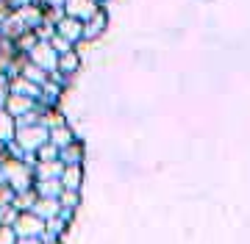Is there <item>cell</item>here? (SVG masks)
I'll use <instances>...</instances> for the list:
<instances>
[{
	"instance_id": "cell-1",
	"label": "cell",
	"mask_w": 250,
	"mask_h": 244,
	"mask_svg": "<svg viewBox=\"0 0 250 244\" xmlns=\"http://www.w3.org/2000/svg\"><path fill=\"white\" fill-rule=\"evenodd\" d=\"M39 22H42V9H39L36 3L20 6V9H11L9 14H6L3 25H0V34H3L6 39H11V42H17L20 37L31 34Z\"/></svg>"
},
{
	"instance_id": "cell-2",
	"label": "cell",
	"mask_w": 250,
	"mask_h": 244,
	"mask_svg": "<svg viewBox=\"0 0 250 244\" xmlns=\"http://www.w3.org/2000/svg\"><path fill=\"white\" fill-rule=\"evenodd\" d=\"M0 181L11 186V191L17 194V191H28L34 189V164L22 161V158H6V161H0Z\"/></svg>"
},
{
	"instance_id": "cell-3",
	"label": "cell",
	"mask_w": 250,
	"mask_h": 244,
	"mask_svg": "<svg viewBox=\"0 0 250 244\" xmlns=\"http://www.w3.org/2000/svg\"><path fill=\"white\" fill-rule=\"evenodd\" d=\"M11 142L22 150V153H34L36 147H42L47 142V128L39 122H17Z\"/></svg>"
},
{
	"instance_id": "cell-4",
	"label": "cell",
	"mask_w": 250,
	"mask_h": 244,
	"mask_svg": "<svg viewBox=\"0 0 250 244\" xmlns=\"http://www.w3.org/2000/svg\"><path fill=\"white\" fill-rule=\"evenodd\" d=\"M14 236H45V219L36 217L34 211H17V217L11 222Z\"/></svg>"
},
{
	"instance_id": "cell-5",
	"label": "cell",
	"mask_w": 250,
	"mask_h": 244,
	"mask_svg": "<svg viewBox=\"0 0 250 244\" xmlns=\"http://www.w3.org/2000/svg\"><path fill=\"white\" fill-rule=\"evenodd\" d=\"M28 61L36 64L39 70H45V73H53L56 70V61H59V53H56L53 47H50V42H45V39H39L31 50H28Z\"/></svg>"
},
{
	"instance_id": "cell-6",
	"label": "cell",
	"mask_w": 250,
	"mask_h": 244,
	"mask_svg": "<svg viewBox=\"0 0 250 244\" xmlns=\"http://www.w3.org/2000/svg\"><path fill=\"white\" fill-rule=\"evenodd\" d=\"M62 11H64V17H72L78 22H83V19H89L98 11V0H64Z\"/></svg>"
},
{
	"instance_id": "cell-7",
	"label": "cell",
	"mask_w": 250,
	"mask_h": 244,
	"mask_svg": "<svg viewBox=\"0 0 250 244\" xmlns=\"http://www.w3.org/2000/svg\"><path fill=\"white\" fill-rule=\"evenodd\" d=\"M36 106V100L34 97H25V94H14V92H9V97L3 100V109L9 111L11 117L17 119L22 117V114H28V111Z\"/></svg>"
},
{
	"instance_id": "cell-8",
	"label": "cell",
	"mask_w": 250,
	"mask_h": 244,
	"mask_svg": "<svg viewBox=\"0 0 250 244\" xmlns=\"http://www.w3.org/2000/svg\"><path fill=\"white\" fill-rule=\"evenodd\" d=\"M106 31V11L98 9L89 19H83V28H81V39H95Z\"/></svg>"
},
{
	"instance_id": "cell-9",
	"label": "cell",
	"mask_w": 250,
	"mask_h": 244,
	"mask_svg": "<svg viewBox=\"0 0 250 244\" xmlns=\"http://www.w3.org/2000/svg\"><path fill=\"white\" fill-rule=\"evenodd\" d=\"M81 181H83V169H81V164H67L59 175V183H62V189H72V191H81Z\"/></svg>"
},
{
	"instance_id": "cell-10",
	"label": "cell",
	"mask_w": 250,
	"mask_h": 244,
	"mask_svg": "<svg viewBox=\"0 0 250 244\" xmlns=\"http://www.w3.org/2000/svg\"><path fill=\"white\" fill-rule=\"evenodd\" d=\"M81 28H83V22H78V19H72V17H62L59 22H56V34L64 37L67 42H78Z\"/></svg>"
},
{
	"instance_id": "cell-11",
	"label": "cell",
	"mask_w": 250,
	"mask_h": 244,
	"mask_svg": "<svg viewBox=\"0 0 250 244\" xmlns=\"http://www.w3.org/2000/svg\"><path fill=\"white\" fill-rule=\"evenodd\" d=\"M59 161L67 167V164H81L83 161V142H78V139H72L70 145L59 147Z\"/></svg>"
},
{
	"instance_id": "cell-12",
	"label": "cell",
	"mask_w": 250,
	"mask_h": 244,
	"mask_svg": "<svg viewBox=\"0 0 250 244\" xmlns=\"http://www.w3.org/2000/svg\"><path fill=\"white\" fill-rule=\"evenodd\" d=\"M28 211H34L36 217L47 219V217H56V214L62 211V206H59V200H56V197H36L34 206L28 208Z\"/></svg>"
},
{
	"instance_id": "cell-13",
	"label": "cell",
	"mask_w": 250,
	"mask_h": 244,
	"mask_svg": "<svg viewBox=\"0 0 250 244\" xmlns=\"http://www.w3.org/2000/svg\"><path fill=\"white\" fill-rule=\"evenodd\" d=\"M64 169V164L56 158V161H36L34 164V178L36 181H47V178H59Z\"/></svg>"
},
{
	"instance_id": "cell-14",
	"label": "cell",
	"mask_w": 250,
	"mask_h": 244,
	"mask_svg": "<svg viewBox=\"0 0 250 244\" xmlns=\"http://www.w3.org/2000/svg\"><path fill=\"white\" fill-rule=\"evenodd\" d=\"M9 92H14V94H25V97H34L39 100V86L31 81H25L22 75H14V78H9Z\"/></svg>"
},
{
	"instance_id": "cell-15",
	"label": "cell",
	"mask_w": 250,
	"mask_h": 244,
	"mask_svg": "<svg viewBox=\"0 0 250 244\" xmlns=\"http://www.w3.org/2000/svg\"><path fill=\"white\" fill-rule=\"evenodd\" d=\"M14 56H17V47H14V42L0 34V78L9 73L11 61H14Z\"/></svg>"
},
{
	"instance_id": "cell-16",
	"label": "cell",
	"mask_w": 250,
	"mask_h": 244,
	"mask_svg": "<svg viewBox=\"0 0 250 244\" xmlns=\"http://www.w3.org/2000/svg\"><path fill=\"white\" fill-rule=\"evenodd\" d=\"M72 139H75V136H72V131L67 128V122H64V125H56V128H47V142H50L53 147L70 145Z\"/></svg>"
},
{
	"instance_id": "cell-17",
	"label": "cell",
	"mask_w": 250,
	"mask_h": 244,
	"mask_svg": "<svg viewBox=\"0 0 250 244\" xmlns=\"http://www.w3.org/2000/svg\"><path fill=\"white\" fill-rule=\"evenodd\" d=\"M17 75H22L25 81L36 83V86H42V83L47 81V73H45V70H39L36 64L28 61V56H25V61H22V67H20V73H17Z\"/></svg>"
},
{
	"instance_id": "cell-18",
	"label": "cell",
	"mask_w": 250,
	"mask_h": 244,
	"mask_svg": "<svg viewBox=\"0 0 250 244\" xmlns=\"http://www.w3.org/2000/svg\"><path fill=\"white\" fill-rule=\"evenodd\" d=\"M36 197H59L62 194V183L59 178H47V181H34Z\"/></svg>"
},
{
	"instance_id": "cell-19",
	"label": "cell",
	"mask_w": 250,
	"mask_h": 244,
	"mask_svg": "<svg viewBox=\"0 0 250 244\" xmlns=\"http://www.w3.org/2000/svg\"><path fill=\"white\" fill-rule=\"evenodd\" d=\"M78 64H81L78 53H75V50H67V53H59V61H56V70H59L62 75H72L75 70H78Z\"/></svg>"
},
{
	"instance_id": "cell-20",
	"label": "cell",
	"mask_w": 250,
	"mask_h": 244,
	"mask_svg": "<svg viewBox=\"0 0 250 244\" xmlns=\"http://www.w3.org/2000/svg\"><path fill=\"white\" fill-rule=\"evenodd\" d=\"M14 128H17V119H14L9 111L0 106V142H11V136H14Z\"/></svg>"
},
{
	"instance_id": "cell-21",
	"label": "cell",
	"mask_w": 250,
	"mask_h": 244,
	"mask_svg": "<svg viewBox=\"0 0 250 244\" xmlns=\"http://www.w3.org/2000/svg\"><path fill=\"white\" fill-rule=\"evenodd\" d=\"M67 219L62 217V214H56V217H47L45 219V236H56V239H62L64 230H67Z\"/></svg>"
},
{
	"instance_id": "cell-22",
	"label": "cell",
	"mask_w": 250,
	"mask_h": 244,
	"mask_svg": "<svg viewBox=\"0 0 250 244\" xmlns=\"http://www.w3.org/2000/svg\"><path fill=\"white\" fill-rule=\"evenodd\" d=\"M34 200H36V191L34 189L17 191V194H14V200H11V206L17 208V211H28V208L34 206Z\"/></svg>"
},
{
	"instance_id": "cell-23",
	"label": "cell",
	"mask_w": 250,
	"mask_h": 244,
	"mask_svg": "<svg viewBox=\"0 0 250 244\" xmlns=\"http://www.w3.org/2000/svg\"><path fill=\"white\" fill-rule=\"evenodd\" d=\"M59 206L62 208H70V211H75L81 203V191H72V189H62V194H59Z\"/></svg>"
},
{
	"instance_id": "cell-24",
	"label": "cell",
	"mask_w": 250,
	"mask_h": 244,
	"mask_svg": "<svg viewBox=\"0 0 250 244\" xmlns=\"http://www.w3.org/2000/svg\"><path fill=\"white\" fill-rule=\"evenodd\" d=\"M34 158L36 161H56V158H59V147H53L50 142H45L42 147L34 150Z\"/></svg>"
},
{
	"instance_id": "cell-25",
	"label": "cell",
	"mask_w": 250,
	"mask_h": 244,
	"mask_svg": "<svg viewBox=\"0 0 250 244\" xmlns=\"http://www.w3.org/2000/svg\"><path fill=\"white\" fill-rule=\"evenodd\" d=\"M34 34H36V39H45V42H47V39L56 34V25H53V22H47V19H42V22L34 28Z\"/></svg>"
},
{
	"instance_id": "cell-26",
	"label": "cell",
	"mask_w": 250,
	"mask_h": 244,
	"mask_svg": "<svg viewBox=\"0 0 250 244\" xmlns=\"http://www.w3.org/2000/svg\"><path fill=\"white\" fill-rule=\"evenodd\" d=\"M47 42H50V47H53L56 53H67V50H72V42H67V39L59 37V34H53Z\"/></svg>"
},
{
	"instance_id": "cell-27",
	"label": "cell",
	"mask_w": 250,
	"mask_h": 244,
	"mask_svg": "<svg viewBox=\"0 0 250 244\" xmlns=\"http://www.w3.org/2000/svg\"><path fill=\"white\" fill-rule=\"evenodd\" d=\"M14 217H17V208H14V206H3V208H0V225H9L11 227Z\"/></svg>"
},
{
	"instance_id": "cell-28",
	"label": "cell",
	"mask_w": 250,
	"mask_h": 244,
	"mask_svg": "<svg viewBox=\"0 0 250 244\" xmlns=\"http://www.w3.org/2000/svg\"><path fill=\"white\" fill-rule=\"evenodd\" d=\"M11 200H14V191H11V186H6V183L0 181V208H3V206H11Z\"/></svg>"
},
{
	"instance_id": "cell-29",
	"label": "cell",
	"mask_w": 250,
	"mask_h": 244,
	"mask_svg": "<svg viewBox=\"0 0 250 244\" xmlns=\"http://www.w3.org/2000/svg\"><path fill=\"white\" fill-rule=\"evenodd\" d=\"M14 230H11L9 225H0V244H14Z\"/></svg>"
},
{
	"instance_id": "cell-30",
	"label": "cell",
	"mask_w": 250,
	"mask_h": 244,
	"mask_svg": "<svg viewBox=\"0 0 250 244\" xmlns=\"http://www.w3.org/2000/svg\"><path fill=\"white\" fill-rule=\"evenodd\" d=\"M39 9H62L64 6V0H34Z\"/></svg>"
},
{
	"instance_id": "cell-31",
	"label": "cell",
	"mask_w": 250,
	"mask_h": 244,
	"mask_svg": "<svg viewBox=\"0 0 250 244\" xmlns=\"http://www.w3.org/2000/svg\"><path fill=\"white\" fill-rule=\"evenodd\" d=\"M14 244H42V236H20L14 239Z\"/></svg>"
},
{
	"instance_id": "cell-32",
	"label": "cell",
	"mask_w": 250,
	"mask_h": 244,
	"mask_svg": "<svg viewBox=\"0 0 250 244\" xmlns=\"http://www.w3.org/2000/svg\"><path fill=\"white\" fill-rule=\"evenodd\" d=\"M6 97H9V78L3 75V78H0V106H3V100Z\"/></svg>"
},
{
	"instance_id": "cell-33",
	"label": "cell",
	"mask_w": 250,
	"mask_h": 244,
	"mask_svg": "<svg viewBox=\"0 0 250 244\" xmlns=\"http://www.w3.org/2000/svg\"><path fill=\"white\" fill-rule=\"evenodd\" d=\"M3 3H6V9H20V6H31V3H34V0H3Z\"/></svg>"
},
{
	"instance_id": "cell-34",
	"label": "cell",
	"mask_w": 250,
	"mask_h": 244,
	"mask_svg": "<svg viewBox=\"0 0 250 244\" xmlns=\"http://www.w3.org/2000/svg\"><path fill=\"white\" fill-rule=\"evenodd\" d=\"M9 158V150H6V142H0V161H6Z\"/></svg>"
},
{
	"instance_id": "cell-35",
	"label": "cell",
	"mask_w": 250,
	"mask_h": 244,
	"mask_svg": "<svg viewBox=\"0 0 250 244\" xmlns=\"http://www.w3.org/2000/svg\"><path fill=\"white\" fill-rule=\"evenodd\" d=\"M6 14H9V9H6V3L0 0V25H3V19H6Z\"/></svg>"
}]
</instances>
